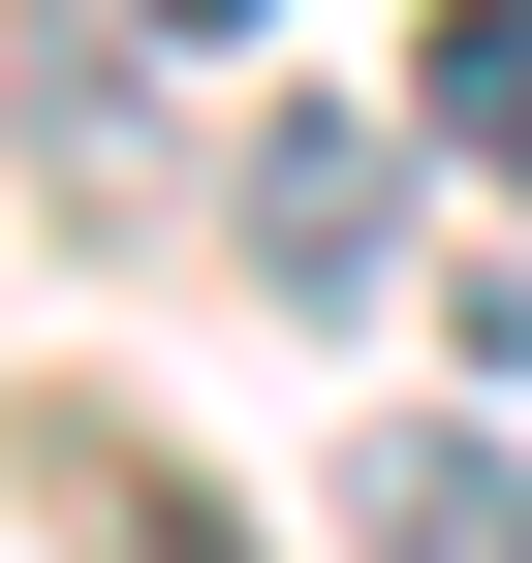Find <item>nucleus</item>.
<instances>
[{
	"label": "nucleus",
	"instance_id": "obj_1",
	"mask_svg": "<svg viewBox=\"0 0 532 563\" xmlns=\"http://www.w3.org/2000/svg\"><path fill=\"white\" fill-rule=\"evenodd\" d=\"M251 282H282V313H376V282H408V220H376V125H251Z\"/></svg>",
	"mask_w": 532,
	"mask_h": 563
},
{
	"label": "nucleus",
	"instance_id": "obj_2",
	"mask_svg": "<svg viewBox=\"0 0 532 563\" xmlns=\"http://www.w3.org/2000/svg\"><path fill=\"white\" fill-rule=\"evenodd\" d=\"M345 563H532L501 407H408V439H345Z\"/></svg>",
	"mask_w": 532,
	"mask_h": 563
},
{
	"label": "nucleus",
	"instance_id": "obj_3",
	"mask_svg": "<svg viewBox=\"0 0 532 563\" xmlns=\"http://www.w3.org/2000/svg\"><path fill=\"white\" fill-rule=\"evenodd\" d=\"M32 470H63V532H95V563H251V532H220V501H188V470H157V439H125V407H63V439H32Z\"/></svg>",
	"mask_w": 532,
	"mask_h": 563
},
{
	"label": "nucleus",
	"instance_id": "obj_5",
	"mask_svg": "<svg viewBox=\"0 0 532 563\" xmlns=\"http://www.w3.org/2000/svg\"><path fill=\"white\" fill-rule=\"evenodd\" d=\"M95 32H157V63H251V32H282V0H95Z\"/></svg>",
	"mask_w": 532,
	"mask_h": 563
},
{
	"label": "nucleus",
	"instance_id": "obj_4",
	"mask_svg": "<svg viewBox=\"0 0 532 563\" xmlns=\"http://www.w3.org/2000/svg\"><path fill=\"white\" fill-rule=\"evenodd\" d=\"M408 95H439V157H501V188H532V0H439Z\"/></svg>",
	"mask_w": 532,
	"mask_h": 563
}]
</instances>
